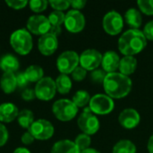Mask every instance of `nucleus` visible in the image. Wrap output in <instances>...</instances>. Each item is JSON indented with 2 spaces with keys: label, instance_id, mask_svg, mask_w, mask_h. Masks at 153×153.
<instances>
[{
  "label": "nucleus",
  "instance_id": "6",
  "mask_svg": "<svg viewBox=\"0 0 153 153\" xmlns=\"http://www.w3.org/2000/svg\"><path fill=\"white\" fill-rule=\"evenodd\" d=\"M90 109L96 115H108L113 111L115 104L113 100L105 94H97L90 100Z\"/></svg>",
  "mask_w": 153,
  "mask_h": 153
},
{
  "label": "nucleus",
  "instance_id": "3",
  "mask_svg": "<svg viewBox=\"0 0 153 153\" xmlns=\"http://www.w3.org/2000/svg\"><path fill=\"white\" fill-rule=\"evenodd\" d=\"M10 44L19 55H28L32 49V37L26 29H19L13 31L10 37Z\"/></svg>",
  "mask_w": 153,
  "mask_h": 153
},
{
  "label": "nucleus",
  "instance_id": "31",
  "mask_svg": "<svg viewBox=\"0 0 153 153\" xmlns=\"http://www.w3.org/2000/svg\"><path fill=\"white\" fill-rule=\"evenodd\" d=\"M137 4L143 13L153 15V0H139Z\"/></svg>",
  "mask_w": 153,
  "mask_h": 153
},
{
  "label": "nucleus",
  "instance_id": "41",
  "mask_svg": "<svg viewBox=\"0 0 153 153\" xmlns=\"http://www.w3.org/2000/svg\"><path fill=\"white\" fill-rule=\"evenodd\" d=\"M21 140H22V143L23 144H25V145H30V144H31V143H33V141H34L35 139H34V137L32 136V134L28 131V132H26V133H24V134H22Z\"/></svg>",
  "mask_w": 153,
  "mask_h": 153
},
{
  "label": "nucleus",
  "instance_id": "29",
  "mask_svg": "<svg viewBox=\"0 0 153 153\" xmlns=\"http://www.w3.org/2000/svg\"><path fill=\"white\" fill-rule=\"evenodd\" d=\"M91 143V137L89 135L85 134H79L75 138V141H74V143L78 147V149L80 150V152H82V151L90 148Z\"/></svg>",
  "mask_w": 153,
  "mask_h": 153
},
{
  "label": "nucleus",
  "instance_id": "20",
  "mask_svg": "<svg viewBox=\"0 0 153 153\" xmlns=\"http://www.w3.org/2000/svg\"><path fill=\"white\" fill-rule=\"evenodd\" d=\"M0 86L2 91L6 94H10L14 91L17 88L14 73H4L0 79Z\"/></svg>",
  "mask_w": 153,
  "mask_h": 153
},
{
  "label": "nucleus",
  "instance_id": "13",
  "mask_svg": "<svg viewBox=\"0 0 153 153\" xmlns=\"http://www.w3.org/2000/svg\"><path fill=\"white\" fill-rule=\"evenodd\" d=\"M102 56L96 49H86L80 56V65L86 71H93L101 65Z\"/></svg>",
  "mask_w": 153,
  "mask_h": 153
},
{
  "label": "nucleus",
  "instance_id": "18",
  "mask_svg": "<svg viewBox=\"0 0 153 153\" xmlns=\"http://www.w3.org/2000/svg\"><path fill=\"white\" fill-rule=\"evenodd\" d=\"M51 153H81L74 142L70 140H61L56 142L52 149Z\"/></svg>",
  "mask_w": 153,
  "mask_h": 153
},
{
  "label": "nucleus",
  "instance_id": "10",
  "mask_svg": "<svg viewBox=\"0 0 153 153\" xmlns=\"http://www.w3.org/2000/svg\"><path fill=\"white\" fill-rule=\"evenodd\" d=\"M29 132L32 134L34 139L45 141L53 136L54 126L46 119H38L32 123L29 128Z\"/></svg>",
  "mask_w": 153,
  "mask_h": 153
},
{
  "label": "nucleus",
  "instance_id": "35",
  "mask_svg": "<svg viewBox=\"0 0 153 153\" xmlns=\"http://www.w3.org/2000/svg\"><path fill=\"white\" fill-rule=\"evenodd\" d=\"M5 4L13 9L20 10V9L24 8L28 4V1H26V0H6Z\"/></svg>",
  "mask_w": 153,
  "mask_h": 153
},
{
  "label": "nucleus",
  "instance_id": "17",
  "mask_svg": "<svg viewBox=\"0 0 153 153\" xmlns=\"http://www.w3.org/2000/svg\"><path fill=\"white\" fill-rule=\"evenodd\" d=\"M19 110L13 103H3L0 105V122L11 123L17 118Z\"/></svg>",
  "mask_w": 153,
  "mask_h": 153
},
{
  "label": "nucleus",
  "instance_id": "15",
  "mask_svg": "<svg viewBox=\"0 0 153 153\" xmlns=\"http://www.w3.org/2000/svg\"><path fill=\"white\" fill-rule=\"evenodd\" d=\"M118 121L124 128L134 129L139 125L141 121V117L135 109L126 108L120 113Z\"/></svg>",
  "mask_w": 153,
  "mask_h": 153
},
{
  "label": "nucleus",
  "instance_id": "23",
  "mask_svg": "<svg viewBox=\"0 0 153 153\" xmlns=\"http://www.w3.org/2000/svg\"><path fill=\"white\" fill-rule=\"evenodd\" d=\"M24 74L29 82H38L43 78L44 71L40 66L33 65L24 71Z\"/></svg>",
  "mask_w": 153,
  "mask_h": 153
},
{
  "label": "nucleus",
  "instance_id": "32",
  "mask_svg": "<svg viewBox=\"0 0 153 153\" xmlns=\"http://www.w3.org/2000/svg\"><path fill=\"white\" fill-rule=\"evenodd\" d=\"M107 73L103 69H95L91 74V78L93 82L96 83H103L105 78L107 76Z\"/></svg>",
  "mask_w": 153,
  "mask_h": 153
},
{
  "label": "nucleus",
  "instance_id": "43",
  "mask_svg": "<svg viewBox=\"0 0 153 153\" xmlns=\"http://www.w3.org/2000/svg\"><path fill=\"white\" fill-rule=\"evenodd\" d=\"M13 153H30V151L26 148H22V147H20V148H17L14 152Z\"/></svg>",
  "mask_w": 153,
  "mask_h": 153
},
{
  "label": "nucleus",
  "instance_id": "24",
  "mask_svg": "<svg viewBox=\"0 0 153 153\" xmlns=\"http://www.w3.org/2000/svg\"><path fill=\"white\" fill-rule=\"evenodd\" d=\"M56 91L60 94H66L72 89V81L66 74H60L55 81Z\"/></svg>",
  "mask_w": 153,
  "mask_h": 153
},
{
  "label": "nucleus",
  "instance_id": "33",
  "mask_svg": "<svg viewBox=\"0 0 153 153\" xmlns=\"http://www.w3.org/2000/svg\"><path fill=\"white\" fill-rule=\"evenodd\" d=\"M49 4L55 11L62 12L70 6V2L67 0H51L49 1Z\"/></svg>",
  "mask_w": 153,
  "mask_h": 153
},
{
  "label": "nucleus",
  "instance_id": "28",
  "mask_svg": "<svg viewBox=\"0 0 153 153\" xmlns=\"http://www.w3.org/2000/svg\"><path fill=\"white\" fill-rule=\"evenodd\" d=\"M65 14L63 12L54 11L49 14L48 18L51 27H61V25L65 22Z\"/></svg>",
  "mask_w": 153,
  "mask_h": 153
},
{
  "label": "nucleus",
  "instance_id": "39",
  "mask_svg": "<svg viewBox=\"0 0 153 153\" xmlns=\"http://www.w3.org/2000/svg\"><path fill=\"white\" fill-rule=\"evenodd\" d=\"M36 97L35 94V91L31 90V89H25L22 93V100H24L25 101H30L32 100L34 98Z\"/></svg>",
  "mask_w": 153,
  "mask_h": 153
},
{
  "label": "nucleus",
  "instance_id": "1",
  "mask_svg": "<svg viewBox=\"0 0 153 153\" xmlns=\"http://www.w3.org/2000/svg\"><path fill=\"white\" fill-rule=\"evenodd\" d=\"M147 45V39L143 31L130 29L125 31L118 39V49L125 56H131L142 52Z\"/></svg>",
  "mask_w": 153,
  "mask_h": 153
},
{
  "label": "nucleus",
  "instance_id": "9",
  "mask_svg": "<svg viewBox=\"0 0 153 153\" xmlns=\"http://www.w3.org/2000/svg\"><path fill=\"white\" fill-rule=\"evenodd\" d=\"M34 91L36 98L39 100L44 101L50 100L56 95V82L51 77H43L39 82H37Z\"/></svg>",
  "mask_w": 153,
  "mask_h": 153
},
{
  "label": "nucleus",
  "instance_id": "16",
  "mask_svg": "<svg viewBox=\"0 0 153 153\" xmlns=\"http://www.w3.org/2000/svg\"><path fill=\"white\" fill-rule=\"evenodd\" d=\"M119 64L120 57L115 51H108L102 56V69L107 74L116 73V71L119 67Z\"/></svg>",
  "mask_w": 153,
  "mask_h": 153
},
{
  "label": "nucleus",
  "instance_id": "8",
  "mask_svg": "<svg viewBox=\"0 0 153 153\" xmlns=\"http://www.w3.org/2000/svg\"><path fill=\"white\" fill-rule=\"evenodd\" d=\"M102 25L107 33L115 36L122 31L124 27V20L119 13L110 11L105 14L102 21Z\"/></svg>",
  "mask_w": 153,
  "mask_h": 153
},
{
  "label": "nucleus",
  "instance_id": "21",
  "mask_svg": "<svg viewBox=\"0 0 153 153\" xmlns=\"http://www.w3.org/2000/svg\"><path fill=\"white\" fill-rule=\"evenodd\" d=\"M19 66L18 59L13 55H4L0 59V68L4 73H14L19 69Z\"/></svg>",
  "mask_w": 153,
  "mask_h": 153
},
{
  "label": "nucleus",
  "instance_id": "19",
  "mask_svg": "<svg viewBox=\"0 0 153 153\" xmlns=\"http://www.w3.org/2000/svg\"><path fill=\"white\" fill-rule=\"evenodd\" d=\"M136 67H137V60L135 57L131 56H125L122 59H120V64L118 67L120 74L128 76L135 72Z\"/></svg>",
  "mask_w": 153,
  "mask_h": 153
},
{
  "label": "nucleus",
  "instance_id": "36",
  "mask_svg": "<svg viewBox=\"0 0 153 153\" xmlns=\"http://www.w3.org/2000/svg\"><path fill=\"white\" fill-rule=\"evenodd\" d=\"M16 77V82H17V87L23 89L27 86V84L29 83V81L27 80L24 72H19L15 74Z\"/></svg>",
  "mask_w": 153,
  "mask_h": 153
},
{
  "label": "nucleus",
  "instance_id": "2",
  "mask_svg": "<svg viewBox=\"0 0 153 153\" xmlns=\"http://www.w3.org/2000/svg\"><path fill=\"white\" fill-rule=\"evenodd\" d=\"M132 81L128 76L120 73L108 74L103 82L105 92L111 99H122L132 90Z\"/></svg>",
  "mask_w": 153,
  "mask_h": 153
},
{
  "label": "nucleus",
  "instance_id": "11",
  "mask_svg": "<svg viewBox=\"0 0 153 153\" xmlns=\"http://www.w3.org/2000/svg\"><path fill=\"white\" fill-rule=\"evenodd\" d=\"M50 27L48 18L44 15H32L27 21L28 31L36 35L42 36L48 33Z\"/></svg>",
  "mask_w": 153,
  "mask_h": 153
},
{
  "label": "nucleus",
  "instance_id": "38",
  "mask_svg": "<svg viewBox=\"0 0 153 153\" xmlns=\"http://www.w3.org/2000/svg\"><path fill=\"white\" fill-rule=\"evenodd\" d=\"M143 34L146 38V39H150V40H153V21L149 22L144 29H143Z\"/></svg>",
  "mask_w": 153,
  "mask_h": 153
},
{
  "label": "nucleus",
  "instance_id": "22",
  "mask_svg": "<svg viewBox=\"0 0 153 153\" xmlns=\"http://www.w3.org/2000/svg\"><path fill=\"white\" fill-rule=\"evenodd\" d=\"M125 20L126 23L134 30H138L143 22L141 13L135 8H130L125 14Z\"/></svg>",
  "mask_w": 153,
  "mask_h": 153
},
{
  "label": "nucleus",
  "instance_id": "40",
  "mask_svg": "<svg viewBox=\"0 0 153 153\" xmlns=\"http://www.w3.org/2000/svg\"><path fill=\"white\" fill-rule=\"evenodd\" d=\"M69 2H70V5L74 8V10H77V11L82 9L86 4L85 0H73Z\"/></svg>",
  "mask_w": 153,
  "mask_h": 153
},
{
  "label": "nucleus",
  "instance_id": "44",
  "mask_svg": "<svg viewBox=\"0 0 153 153\" xmlns=\"http://www.w3.org/2000/svg\"><path fill=\"white\" fill-rule=\"evenodd\" d=\"M81 153H100V152H99L97 150H95V149L88 148V149H86V150H84V151L81 152Z\"/></svg>",
  "mask_w": 153,
  "mask_h": 153
},
{
  "label": "nucleus",
  "instance_id": "5",
  "mask_svg": "<svg viewBox=\"0 0 153 153\" xmlns=\"http://www.w3.org/2000/svg\"><path fill=\"white\" fill-rule=\"evenodd\" d=\"M80 64V56L74 51L63 52L56 60V66L61 74H72Z\"/></svg>",
  "mask_w": 153,
  "mask_h": 153
},
{
  "label": "nucleus",
  "instance_id": "34",
  "mask_svg": "<svg viewBox=\"0 0 153 153\" xmlns=\"http://www.w3.org/2000/svg\"><path fill=\"white\" fill-rule=\"evenodd\" d=\"M86 75H87V71L82 66H77L72 73L73 79L76 82H82V80L85 79Z\"/></svg>",
  "mask_w": 153,
  "mask_h": 153
},
{
  "label": "nucleus",
  "instance_id": "4",
  "mask_svg": "<svg viewBox=\"0 0 153 153\" xmlns=\"http://www.w3.org/2000/svg\"><path fill=\"white\" fill-rule=\"evenodd\" d=\"M52 111L58 120L67 122L75 117L78 113V108L72 100L63 99L56 100L53 104Z\"/></svg>",
  "mask_w": 153,
  "mask_h": 153
},
{
  "label": "nucleus",
  "instance_id": "42",
  "mask_svg": "<svg viewBox=\"0 0 153 153\" xmlns=\"http://www.w3.org/2000/svg\"><path fill=\"white\" fill-rule=\"evenodd\" d=\"M148 151L150 153H153V134L150 137L148 142Z\"/></svg>",
  "mask_w": 153,
  "mask_h": 153
},
{
  "label": "nucleus",
  "instance_id": "30",
  "mask_svg": "<svg viewBox=\"0 0 153 153\" xmlns=\"http://www.w3.org/2000/svg\"><path fill=\"white\" fill-rule=\"evenodd\" d=\"M48 2L46 0H31L29 2L30 8L34 13H41L48 7Z\"/></svg>",
  "mask_w": 153,
  "mask_h": 153
},
{
  "label": "nucleus",
  "instance_id": "12",
  "mask_svg": "<svg viewBox=\"0 0 153 153\" xmlns=\"http://www.w3.org/2000/svg\"><path fill=\"white\" fill-rule=\"evenodd\" d=\"M64 24L68 31L77 33L83 30L85 26V18L80 11L71 10L65 14Z\"/></svg>",
  "mask_w": 153,
  "mask_h": 153
},
{
  "label": "nucleus",
  "instance_id": "26",
  "mask_svg": "<svg viewBox=\"0 0 153 153\" xmlns=\"http://www.w3.org/2000/svg\"><path fill=\"white\" fill-rule=\"evenodd\" d=\"M18 124L22 127L29 129L32 123L34 122V116L33 113L29 109H23L21 112H19L17 117Z\"/></svg>",
  "mask_w": 153,
  "mask_h": 153
},
{
  "label": "nucleus",
  "instance_id": "14",
  "mask_svg": "<svg viewBox=\"0 0 153 153\" xmlns=\"http://www.w3.org/2000/svg\"><path fill=\"white\" fill-rule=\"evenodd\" d=\"M58 48L57 37L54 36L51 33H47L39 39L38 48L39 52L44 56H50L56 52Z\"/></svg>",
  "mask_w": 153,
  "mask_h": 153
},
{
  "label": "nucleus",
  "instance_id": "25",
  "mask_svg": "<svg viewBox=\"0 0 153 153\" xmlns=\"http://www.w3.org/2000/svg\"><path fill=\"white\" fill-rule=\"evenodd\" d=\"M113 153H136V147L129 140H121L115 144Z\"/></svg>",
  "mask_w": 153,
  "mask_h": 153
},
{
  "label": "nucleus",
  "instance_id": "37",
  "mask_svg": "<svg viewBox=\"0 0 153 153\" xmlns=\"http://www.w3.org/2000/svg\"><path fill=\"white\" fill-rule=\"evenodd\" d=\"M8 131L6 127L0 123V147L4 146L8 141Z\"/></svg>",
  "mask_w": 153,
  "mask_h": 153
},
{
  "label": "nucleus",
  "instance_id": "27",
  "mask_svg": "<svg viewBox=\"0 0 153 153\" xmlns=\"http://www.w3.org/2000/svg\"><path fill=\"white\" fill-rule=\"evenodd\" d=\"M91 97L88 91H78L73 97V102L77 106V108L85 107L88 103H90Z\"/></svg>",
  "mask_w": 153,
  "mask_h": 153
},
{
  "label": "nucleus",
  "instance_id": "7",
  "mask_svg": "<svg viewBox=\"0 0 153 153\" xmlns=\"http://www.w3.org/2000/svg\"><path fill=\"white\" fill-rule=\"evenodd\" d=\"M77 124L83 134L87 135L94 134L100 129L99 119L93 113L91 112L90 108L84 109V111L80 115Z\"/></svg>",
  "mask_w": 153,
  "mask_h": 153
}]
</instances>
